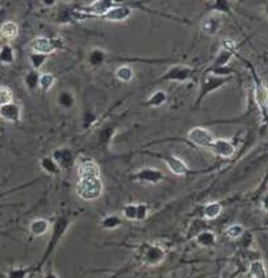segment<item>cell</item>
I'll return each mask as SVG.
<instances>
[{"label": "cell", "mask_w": 268, "mask_h": 278, "mask_svg": "<svg viewBox=\"0 0 268 278\" xmlns=\"http://www.w3.org/2000/svg\"><path fill=\"white\" fill-rule=\"evenodd\" d=\"M77 195L86 202L99 199L103 194V183L99 179H79L75 187Z\"/></svg>", "instance_id": "6da1fadb"}, {"label": "cell", "mask_w": 268, "mask_h": 278, "mask_svg": "<svg viewBox=\"0 0 268 278\" xmlns=\"http://www.w3.org/2000/svg\"><path fill=\"white\" fill-rule=\"evenodd\" d=\"M140 258L144 265L156 266L161 264L165 258V250L159 245L144 244L140 248Z\"/></svg>", "instance_id": "7a4b0ae2"}, {"label": "cell", "mask_w": 268, "mask_h": 278, "mask_svg": "<svg viewBox=\"0 0 268 278\" xmlns=\"http://www.w3.org/2000/svg\"><path fill=\"white\" fill-rule=\"evenodd\" d=\"M30 49L33 50V53H40V54H45L48 56L50 53H53L56 49L62 48V42L58 38H48L44 36H37L34 38L29 44Z\"/></svg>", "instance_id": "3957f363"}, {"label": "cell", "mask_w": 268, "mask_h": 278, "mask_svg": "<svg viewBox=\"0 0 268 278\" xmlns=\"http://www.w3.org/2000/svg\"><path fill=\"white\" fill-rule=\"evenodd\" d=\"M188 139L194 146L202 147V148H210L213 140H214V136L208 128H198L197 126V128H190L189 132H188Z\"/></svg>", "instance_id": "277c9868"}, {"label": "cell", "mask_w": 268, "mask_h": 278, "mask_svg": "<svg viewBox=\"0 0 268 278\" xmlns=\"http://www.w3.org/2000/svg\"><path fill=\"white\" fill-rule=\"evenodd\" d=\"M116 6H118V3L112 2V0H98V2L90 4L89 7L78 8V11L81 12L79 15H85L83 18H87V15L102 16L103 18L110 10H112Z\"/></svg>", "instance_id": "5b68a950"}, {"label": "cell", "mask_w": 268, "mask_h": 278, "mask_svg": "<svg viewBox=\"0 0 268 278\" xmlns=\"http://www.w3.org/2000/svg\"><path fill=\"white\" fill-rule=\"evenodd\" d=\"M193 74V69L185 65H175L165 72L161 77L163 81H176V82H185Z\"/></svg>", "instance_id": "8992f818"}, {"label": "cell", "mask_w": 268, "mask_h": 278, "mask_svg": "<svg viewBox=\"0 0 268 278\" xmlns=\"http://www.w3.org/2000/svg\"><path fill=\"white\" fill-rule=\"evenodd\" d=\"M77 174L79 179H99L101 167L93 159H83L77 167Z\"/></svg>", "instance_id": "52a82bcc"}, {"label": "cell", "mask_w": 268, "mask_h": 278, "mask_svg": "<svg viewBox=\"0 0 268 278\" xmlns=\"http://www.w3.org/2000/svg\"><path fill=\"white\" fill-rule=\"evenodd\" d=\"M226 82H227L226 77H220V76H208V77H205L204 81H202L201 92H200V94H198L197 101L200 102L202 98L205 97V96H208L210 92L217 90L218 88L224 86Z\"/></svg>", "instance_id": "ba28073f"}, {"label": "cell", "mask_w": 268, "mask_h": 278, "mask_svg": "<svg viewBox=\"0 0 268 278\" xmlns=\"http://www.w3.org/2000/svg\"><path fill=\"white\" fill-rule=\"evenodd\" d=\"M210 150L221 158H231L235 154V147L231 140L225 138L214 139L210 146Z\"/></svg>", "instance_id": "9c48e42d"}, {"label": "cell", "mask_w": 268, "mask_h": 278, "mask_svg": "<svg viewBox=\"0 0 268 278\" xmlns=\"http://www.w3.org/2000/svg\"><path fill=\"white\" fill-rule=\"evenodd\" d=\"M0 118L11 124H19L21 120V108L15 102L0 106Z\"/></svg>", "instance_id": "30bf717a"}, {"label": "cell", "mask_w": 268, "mask_h": 278, "mask_svg": "<svg viewBox=\"0 0 268 278\" xmlns=\"http://www.w3.org/2000/svg\"><path fill=\"white\" fill-rule=\"evenodd\" d=\"M135 179H138L139 182H144V183L156 184L164 179V174L160 170L147 167V168H142L140 171H138L135 175Z\"/></svg>", "instance_id": "8fae6325"}, {"label": "cell", "mask_w": 268, "mask_h": 278, "mask_svg": "<svg viewBox=\"0 0 268 278\" xmlns=\"http://www.w3.org/2000/svg\"><path fill=\"white\" fill-rule=\"evenodd\" d=\"M160 158L164 160V163L168 166V168L171 170L172 174H175V175H185V174L189 172V167L179 156H176V155H163Z\"/></svg>", "instance_id": "7c38bea8"}, {"label": "cell", "mask_w": 268, "mask_h": 278, "mask_svg": "<svg viewBox=\"0 0 268 278\" xmlns=\"http://www.w3.org/2000/svg\"><path fill=\"white\" fill-rule=\"evenodd\" d=\"M131 14H132V10H131L130 7H127V6H116V7L110 10V11L103 16V19L107 20V22L119 23V22H124V20L128 19L131 16Z\"/></svg>", "instance_id": "4fadbf2b"}, {"label": "cell", "mask_w": 268, "mask_h": 278, "mask_svg": "<svg viewBox=\"0 0 268 278\" xmlns=\"http://www.w3.org/2000/svg\"><path fill=\"white\" fill-rule=\"evenodd\" d=\"M53 159L54 162L58 164L60 168H70L74 166V156H73V152L67 148H60V150H56L53 152Z\"/></svg>", "instance_id": "5bb4252c"}, {"label": "cell", "mask_w": 268, "mask_h": 278, "mask_svg": "<svg viewBox=\"0 0 268 278\" xmlns=\"http://www.w3.org/2000/svg\"><path fill=\"white\" fill-rule=\"evenodd\" d=\"M19 36V26L15 22H4L0 26V38L5 40V42H12Z\"/></svg>", "instance_id": "9a60e30c"}, {"label": "cell", "mask_w": 268, "mask_h": 278, "mask_svg": "<svg viewBox=\"0 0 268 278\" xmlns=\"http://www.w3.org/2000/svg\"><path fill=\"white\" fill-rule=\"evenodd\" d=\"M49 228H50V224H49L48 220H45V218H36V220H33V222H30L29 226L30 233L36 237L45 234V233L49 230Z\"/></svg>", "instance_id": "2e32d148"}, {"label": "cell", "mask_w": 268, "mask_h": 278, "mask_svg": "<svg viewBox=\"0 0 268 278\" xmlns=\"http://www.w3.org/2000/svg\"><path fill=\"white\" fill-rule=\"evenodd\" d=\"M255 101L262 109L268 108V89L265 85H258L255 89Z\"/></svg>", "instance_id": "e0dca14e"}, {"label": "cell", "mask_w": 268, "mask_h": 278, "mask_svg": "<svg viewBox=\"0 0 268 278\" xmlns=\"http://www.w3.org/2000/svg\"><path fill=\"white\" fill-rule=\"evenodd\" d=\"M40 166H41V168L44 170L45 172L49 174V175H57V174L61 171V168L58 167V164L54 162V159H53L52 156L42 158L41 160H40Z\"/></svg>", "instance_id": "ac0fdd59"}, {"label": "cell", "mask_w": 268, "mask_h": 278, "mask_svg": "<svg viewBox=\"0 0 268 278\" xmlns=\"http://www.w3.org/2000/svg\"><path fill=\"white\" fill-rule=\"evenodd\" d=\"M222 212V206L217 202H213V203L206 204L205 208H204V216L209 220H214L221 214Z\"/></svg>", "instance_id": "d6986e66"}, {"label": "cell", "mask_w": 268, "mask_h": 278, "mask_svg": "<svg viewBox=\"0 0 268 278\" xmlns=\"http://www.w3.org/2000/svg\"><path fill=\"white\" fill-rule=\"evenodd\" d=\"M15 61V50L11 46H0V62L1 64H12Z\"/></svg>", "instance_id": "ffe728a7"}, {"label": "cell", "mask_w": 268, "mask_h": 278, "mask_svg": "<svg viewBox=\"0 0 268 278\" xmlns=\"http://www.w3.org/2000/svg\"><path fill=\"white\" fill-rule=\"evenodd\" d=\"M115 77L122 82H130L134 78V69L128 66V65H122L116 69Z\"/></svg>", "instance_id": "44dd1931"}, {"label": "cell", "mask_w": 268, "mask_h": 278, "mask_svg": "<svg viewBox=\"0 0 268 278\" xmlns=\"http://www.w3.org/2000/svg\"><path fill=\"white\" fill-rule=\"evenodd\" d=\"M217 237L216 234L213 232H209V230H205V232H201L197 236V242L201 246H205V248H209V246H213L216 244Z\"/></svg>", "instance_id": "7402d4cb"}, {"label": "cell", "mask_w": 268, "mask_h": 278, "mask_svg": "<svg viewBox=\"0 0 268 278\" xmlns=\"http://www.w3.org/2000/svg\"><path fill=\"white\" fill-rule=\"evenodd\" d=\"M54 85V76L50 73H42L38 77V88L44 92H49Z\"/></svg>", "instance_id": "603a6c76"}, {"label": "cell", "mask_w": 268, "mask_h": 278, "mask_svg": "<svg viewBox=\"0 0 268 278\" xmlns=\"http://www.w3.org/2000/svg\"><path fill=\"white\" fill-rule=\"evenodd\" d=\"M167 93L163 90H157L149 97L148 102H147V105L148 106H153V108H159V106L164 105L165 102H167Z\"/></svg>", "instance_id": "cb8c5ba5"}, {"label": "cell", "mask_w": 268, "mask_h": 278, "mask_svg": "<svg viewBox=\"0 0 268 278\" xmlns=\"http://www.w3.org/2000/svg\"><path fill=\"white\" fill-rule=\"evenodd\" d=\"M120 226H122V220H120L119 216H115V214L106 216L101 222V226L104 230H115Z\"/></svg>", "instance_id": "d4e9b609"}, {"label": "cell", "mask_w": 268, "mask_h": 278, "mask_svg": "<svg viewBox=\"0 0 268 278\" xmlns=\"http://www.w3.org/2000/svg\"><path fill=\"white\" fill-rule=\"evenodd\" d=\"M218 26H220V19L216 16H209L208 19L202 23V30L208 34H214L218 30Z\"/></svg>", "instance_id": "484cf974"}, {"label": "cell", "mask_w": 268, "mask_h": 278, "mask_svg": "<svg viewBox=\"0 0 268 278\" xmlns=\"http://www.w3.org/2000/svg\"><path fill=\"white\" fill-rule=\"evenodd\" d=\"M250 274L254 278H266V268L262 261H255L250 265Z\"/></svg>", "instance_id": "4316f807"}, {"label": "cell", "mask_w": 268, "mask_h": 278, "mask_svg": "<svg viewBox=\"0 0 268 278\" xmlns=\"http://www.w3.org/2000/svg\"><path fill=\"white\" fill-rule=\"evenodd\" d=\"M231 52H233V50H230V49H226V48L222 49V52H221L220 54H218V57H217L216 61H214V64H213L212 66H210V70H212V69L221 68V66H224V65L226 64L227 61H229V58H230Z\"/></svg>", "instance_id": "83f0119b"}, {"label": "cell", "mask_w": 268, "mask_h": 278, "mask_svg": "<svg viewBox=\"0 0 268 278\" xmlns=\"http://www.w3.org/2000/svg\"><path fill=\"white\" fill-rule=\"evenodd\" d=\"M46 60H48V56H45V54H40V53H32V54L29 56L30 65H32L33 70H36V72L41 68L42 65L46 62Z\"/></svg>", "instance_id": "f1b7e54d"}, {"label": "cell", "mask_w": 268, "mask_h": 278, "mask_svg": "<svg viewBox=\"0 0 268 278\" xmlns=\"http://www.w3.org/2000/svg\"><path fill=\"white\" fill-rule=\"evenodd\" d=\"M13 102V93L8 86H4L1 85L0 86V106L8 105V104H12Z\"/></svg>", "instance_id": "f546056e"}, {"label": "cell", "mask_w": 268, "mask_h": 278, "mask_svg": "<svg viewBox=\"0 0 268 278\" xmlns=\"http://www.w3.org/2000/svg\"><path fill=\"white\" fill-rule=\"evenodd\" d=\"M58 104H60L62 108H70L74 104V97L70 92H61L60 96H58Z\"/></svg>", "instance_id": "4dcf8cb0"}, {"label": "cell", "mask_w": 268, "mask_h": 278, "mask_svg": "<svg viewBox=\"0 0 268 278\" xmlns=\"http://www.w3.org/2000/svg\"><path fill=\"white\" fill-rule=\"evenodd\" d=\"M104 57H106V54H104L103 50H101V49H94L93 52L90 53V56H89L90 64L95 65V66H97V65H99L103 62Z\"/></svg>", "instance_id": "1f68e13d"}, {"label": "cell", "mask_w": 268, "mask_h": 278, "mask_svg": "<svg viewBox=\"0 0 268 278\" xmlns=\"http://www.w3.org/2000/svg\"><path fill=\"white\" fill-rule=\"evenodd\" d=\"M123 216L127 220H136L138 218V204H128L123 208Z\"/></svg>", "instance_id": "d6a6232c"}, {"label": "cell", "mask_w": 268, "mask_h": 278, "mask_svg": "<svg viewBox=\"0 0 268 278\" xmlns=\"http://www.w3.org/2000/svg\"><path fill=\"white\" fill-rule=\"evenodd\" d=\"M38 77H40V74H37V72L36 70L29 72V73L25 76L26 86L29 88V89H34L36 86H38Z\"/></svg>", "instance_id": "836d02e7"}, {"label": "cell", "mask_w": 268, "mask_h": 278, "mask_svg": "<svg viewBox=\"0 0 268 278\" xmlns=\"http://www.w3.org/2000/svg\"><path fill=\"white\" fill-rule=\"evenodd\" d=\"M226 234L230 238H238V237L243 234V226H239V224H234V226H229L226 230Z\"/></svg>", "instance_id": "e575fe53"}, {"label": "cell", "mask_w": 268, "mask_h": 278, "mask_svg": "<svg viewBox=\"0 0 268 278\" xmlns=\"http://www.w3.org/2000/svg\"><path fill=\"white\" fill-rule=\"evenodd\" d=\"M147 216H148V207H147V204H138V218H136V220H144Z\"/></svg>", "instance_id": "d590c367"}, {"label": "cell", "mask_w": 268, "mask_h": 278, "mask_svg": "<svg viewBox=\"0 0 268 278\" xmlns=\"http://www.w3.org/2000/svg\"><path fill=\"white\" fill-rule=\"evenodd\" d=\"M9 277L11 278H24L25 277V270H21V269H16V270L11 272L9 273Z\"/></svg>", "instance_id": "8d00e7d4"}, {"label": "cell", "mask_w": 268, "mask_h": 278, "mask_svg": "<svg viewBox=\"0 0 268 278\" xmlns=\"http://www.w3.org/2000/svg\"><path fill=\"white\" fill-rule=\"evenodd\" d=\"M44 278H58V276L56 274V273H54V272H48V273H46V274H45V277Z\"/></svg>", "instance_id": "74e56055"}, {"label": "cell", "mask_w": 268, "mask_h": 278, "mask_svg": "<svg viewBox=\"0 0 268 278\" xmlns=\"http://www.w3.org/2000/svg\"><path fill=\"white\" fill-rule=\"evenodd\" d=\"M263 208L268 212V195L266 196L265 199H263Z\"/></svg>", "instance_id": "f35d334b"}, {"label": "cell", "mask_w": 268, "mask_h": 278, "mask_svg": "<svg viewBox=\"0 0 268 278\" xmlns=\"http://www.w3.org/2000/svg\"><path fill=\"white\" fill-rule=\"evenodd\" d=\"M44 4H46V6H52V4H56V2H44Z\"/></svg>", "instance_id": "ab89813d"}]
</instances>
